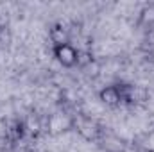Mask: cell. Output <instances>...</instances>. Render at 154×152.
Masks as SVG:
<instances>
[{
  "instance_id": "cell-1",
  "label": "cell",
  "mask_w": 154,
  "mask_h": 152,
  "mask_svg": "<svg viewBox=\"0 0 154 152\" xmlns=\"http://www.w3.org/2000/svg\"><path fill=\"white\" fill-rule=\"evenodd\" d=\"M70 127L75 129L86 141H99L104 138L102 127L93 118H90L86 114H72L70 116Z\"/></svg>"
},
{
  "instance_id": "cell-2",
  "label": "cell",
  "mask_w": 154,
  "mask_h": 152,
  "mask_svg": "<svg viewBox=\"0 0 154 152\" xmlns=\"http://www.w3.org/2000/svg\"><path fill=\"white\" fill-rule=\"evenodd\" d=\"M52 56H54V59H56L63 68H75L77 66V57H79V48H75L72 43L54 45V47H52Z\"/></svg>"
},
{
  "instance_id": "cell-3",
  "label": "cell",
  "mask_w": 154,
  "mask_h": 152,
  "mask_svg": "<svg viewBox=\"0 0 154 152\" xmlns=\"http://www.w3.org/2000/svg\"><path fill=\"white\" fill-rule=\"evenodd\" d=\"M48 39L54 45H63V43H70V29L65 22L57 20L48 27Z\"/></svg>"
},
{
  "instance_id": "cell-4",
  "label": "cell",
  "mask_w": 154,
  "mask_h": 152,
  "mask_svg": "<svg viewBox=\"0 0 154 152\" xmlns=\"http://www.w3.org/2000/svg\"><path fill=\"white\" fill-rule=\"evenodd\" d=\"M27 136V131H25V123L23 120H11L7 125H5V138L11 141V143H18L22 141L23 138Z\"/></svg>"
},
{
  "instance_id": "cell-5",
  "label": "cell",
  "mask_w": 154,
  "mask_h": 152,
  "mask_svg": "<svg viewBox=\"0 0 154 152\" xmlns=\"http://www.w3.org/2000/svg\"><path fill=\"white\" fill-rule=\"evenodd\" d=\"M99 100L109 108H118L122 106V100H120V93L116 90L115 84H109V86H104L99 90Z\"/></svg>"
},
{
  "instance_id": "cell-6",
  "label": "cell",
  "mask_w": 154,
  "mask_h": 152,
  "mask_svg": "<svg viewBox=\"0 0 154 152\" xmlns=\"http://www.w3.org/2000/svg\"><path fill=\"white\" fill-rule=\"evenodd\" d=\"M118 93H120V100L122 106H134L136 104V88L129 82H116L115 84Z\"/></svg>"
},
{
  "instance_id": "cell-7",
  "label": "cell",
  "mask_w": 154,
  "mask_h": 152,
  "mask_svg": "<svg viewBox=\"0 0 154 152\" xmlns=\"http://www.w3.org/2000/svg\"><path fill=\"white\" fill-rule=\"evenodd\" d=\"M23 123H25L27 134L32 136V138H38L39 134H41V131H43V123H41L39 116H36V114H29V116L23 120Z\"/></svg>"
},
{
  "instance_id": "cell-8",
  "label": "cell",
  "mask_w": 154,
  "mask_h": 152,
  "mask_svg": "<svg viewBox=\"0 0 154 152\" xmlns=\"http://www.w3.org/2000/svg\"><path fill=\"white\" fill-rule=\"evenodd\" d=\"M93 63V54L90 50H82L79 48V57H77V66L79 68H86Z\"/></svg>"
}]
</instances>
